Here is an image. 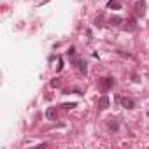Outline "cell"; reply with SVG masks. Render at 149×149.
Segmentation results:
<instances>
[{"label": "cell", "mask_w": 149, "mask_h": 149, "mask_svg": "<svg viewBox=\"0 0 149 149\" xmlns=\"http://www.w3.org/2000/svg\"><path fill=\"white\" fill-rule=\"evenodd\" d=\"M61 107H63V109H67V111H68V109H74V107H76V104H63V105H61Z\"/></svg>", "instance_id": "7c38bea8"}, {"label": "cell", "mask_w": 149, "mask_h": 149, "mask_svg": "<svg viewBox=\"0 0 149 149\" xmlns=\"http://www.w3.org/2000/svg\"><path fill=\"white\" fill-rule=\"evenodd\" d=\"M100 86H102L104 90H111V88L114 86V79H112V77H104V79L100 81Z\"/></svg>", "instance_id": "277c9868"}, {"label": "cell", "mask_w": 149, "mask_h": 149, "mask_svg": "<svg viewBox=\"0 0 149 149\" xmlns=\"http://www.w3.org/2000/svg\"><path fill=\"white\" fill-rule=\"evenodd\" d=\"M74 63H76V67H77V70H79V74H84L88 72V67H86V61H83V60H79V58H76L74 60Z\"/></svg>", "instance_id": "7a4b0ae2"}, {"label": "cell", "mask_w": 149, "mask_h": 149, "mask_svg": "<svg viewBox=\"0 0 149 149\" xmlns=\"http://www.w3.org/2000/svg\"><path fill=\"white\" fill-rule=\"evenodd\" d=\"M46 118H47V119H56V118H58V111H56V107H47V111H46Z\"/></svg>", "instance_id": "5b68a950"}, {"label": "cell", "mask_w": 149, "mask_h": 149, "mask_svg": "<svg viewBox=\"0 0 149 149\" xmlns=\"http://www.w3.org/2000/svg\"><path fill=\"white\" fill-rule=\"evenodd\" d=\"M95 26H104V18H102V16H98V18L95 19Z\"/></svg>", "instance_id": "8fae6325"}, {"label": "cell", "mask_w": 149, "mask_h": 149, "mask_svg": "<svg viewBox=\"0 0 149 149\" xmlns=\"http://www.w3.org/2000/svg\"><path fill=\"white\" fill-rule=\"evenodd\" d=\"M107 126H109V130H114V132H116V130L119 128V123H118V119H112V118H111L109 123H107Z\"/></svg>", "instance_id": "9c48e42d"}, {"label": "cell", "mask_w": 149, "mask_h": 149, "mask_svg": "<svg viewBox=\"0 0 149 149\" xmlns=\"http://www.w3.org/2000/svg\"><path fill=\"white\" fill-rule=\"evenodd\" d=\"M109 105H111V100H109V97H100L98 98V109H102V111H105V109H109Z\"/></svg>", "instance_id": "3957f363"}, {"label": "cell", "mask_w": 149, "mask_h": 149, "mask_svg": "<svg viewBox=\"0 0 149 149\" xmlns=\"http://www.w3.org/2000/svg\"><path fill=\"white\" fill-rule=\"evenodd\" d=\"M67 54H68V56H74V54H76V47H70V49L67 51Z\"/></svg>", "instance_id": "4fadbf2b"}, {"label": "cell", "mask_w": 149, "mask_h": 149, "mask_svg": "<svg viewBox=\"0 0 149 149\" xmlns=\"http://www.w3.org/2000/svg\"><path fill=\"white\" fill-rule=\"evenodd\" d=\"M107 9L118 11V9H121V2H119V0H109V2H107Z\"/></svg>", "instance_id": "52a82bcc"}, {"label": "cell", "mask_w": 149, "mask_h": 149, "mask_svg": "<svg viewBox=\"0 0 149 149\" xmlns=\"http://www.w3.org/2000/svg\"><path fill=\"white\" fill-rule=\"evenodd\" d=\"M116 102L121 104L125 109H133V107H135V102H133L132 98H128V97H119V95H118V97H116Z\"/></svg>", "instance_id": "6da1fadb"}, {"label": "cell", "mask_w": 149, "mask_h": 149, "mask_svg": "<svg viewBox=\"0 0 149 149\" xmlns=\"http://www.w3.org/2000/svg\"><path fill=\"white\" fill-rule=\"evenodd\" d=\"M58 84H60V81H58V79H53V81H51V86H53V88H56Z\"/></svg>", "instance_id": "5bb4252c"}, {"label": "cell", "mask_w": 149, "mask_h": 149, "mask_svg": "<svg viewBox=\"0 0 149 149\" xmlns=\"http://www.w3.org/2000/svg\"><path fill=\"white\" fill-rule=\"evenodd\" d=\"M123 28H125V30H135V28H137V25H135V21H133V19H130V21H128V25H125Z\"/></svg>", "instance_id": "30bf717a"}, {"label": "cell", "mask_w": 149, "mask_h": 149, "mask_svg": "<svg viewBox=\"0 0 149 149\" xmlns=\"http://www.w3.org/2000/svg\"><path fill=\"white\" fill-rule=\"evenodd\" d=\"M123 23V19L119 18V16H112V18H109V25L111 26H119Z\"/></svg>", "instance_id": "ba28073f"}, {"label": "cell", "mask_w": 149, "mask_h": 149, "mask_svg": "<svg viewBox=\"0 0 149 149\" xmlns=\"http://www.w3.org/2000/svg\"><path fill=\"white\" fill-rule=\"evenodd\" d=\"M135 13H137L139 16H144V14H146V4H144V2H137V4H135Z\"/></svg>", "instance_id": "8992f818"}]
</instances>
